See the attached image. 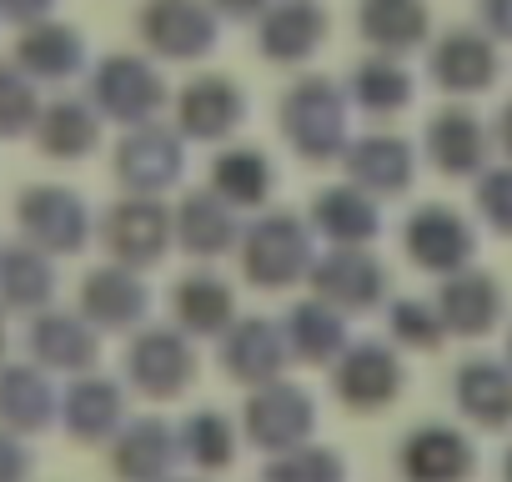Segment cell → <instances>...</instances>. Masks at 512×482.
<instances>
[{"mask_svg": "<svg viewBox=\"0 0 512 482\" xmlns=\"http://www.w3.org/2000/svg\"><path fill=\"white\" fill-rule=\"evenodd\" d=\"M427 146H432V161H437L447 176L472 171V166L482 161V151H487V141H482L477 121H472V116H462V111L437 116V121H432V131H427Z\"/></svg>", "mask_w": 512, "mask_h": 482, "instance_id": "32", "label": "cell"}, {"mask_svg": "<svg viewBox=\"0 0 512 482\" xmlns=\"http://www.w3.org/2000/svg\"><path fill=\"white\" fill-rule=\"evenodd\" d=\"M146 31L171 56H196V51L211 46V21L196 6H186V0H161V6L146 16Z\"/></svg>", "mask_w": 512, "mask_h": 482, "instance_id": "31", "label": "cell"}, {"mask_svg": "<svg viewBox=\"0 0 512 482\" xmlns=\"http://www.w3.org/2000/svg\"><path fill=\"white\" fill-rule=\"evenodd\" d=\"M171 236L181 241L191 257H221V252H231L241 241V216L216 191H191L171 211Z\"/></svg>", "mask_w": 512, "mask_h": 482, "instance_id": "15", "label": "cell"}, {"mask_svg": "<svg viewBox=\"0 0 512 482\" xmlns=\"http://www.w3.org/2000/svg\"><path fill=\"white\" fill-rule=\"evenodd\" d=\"M262 482H347V462L342 452L322 447V442H302V447H287L267 462Z\"/></svg>", "mask_w": 512, "mask_h": 482, "instance_id": "33", "label": "cell"}, {"mask_svg": "<svg viewBox=\"0 0 512 482\" xmlns=\"http://www.w3.org/2000/svg\"><path fill=\"white\" fill-rule=\"evenodd\" d=\"M31 121H36V91L16 71H0V136H21Z\"/></svg>", "mask_w": 512, "mask_h": 482, "instance_id": "38", "label": "cell"}, {"mask_svg": "<svg viewBox=\"0 0 512 482\" xmlns=\"http://www.w3.org/2000/svg\"><path fill=\"white\" fill-rule=\"evenodd\" d=\"M352 186H362L367 196H392L412 181V151L397 136H367L352 146Z\"/></svg>", "mask_w": 512, "mask_h": 482, "instance_id": "24", "label": "cell"}, {"mask_svg": "<svg viewBox=\"0 0 512 482\" xmlns=\"http://www.w3.org/2000/svg\"><path fill=\"white\" fill-rule=\"evenodd\" d=\"M317 31H322V21H317L307 6H292V11H282V16L267 26V56L297 61V56H307V51L317 46Z\"/></svg>", "mask_w": 512, "mask_h": 482, "instance_id": "36", "label": "cell"}, {"mask_svg": "<svg viewBox=\"0 0 512 482\" xmlns=\"http://www.w3.org/2000/svg\"><path fill=\"white\" fill-rule=\"evenodd\" d=\"M171 312H176V327L186 337H221L236 322V292L216 272H191L176 282Z\"/></svg>", "mask_w": 512, "mask_h": 482, "instance_id": "20", "label": "cell"}, {"mask_svg": "<svg viewBox=\"0 0 512 482\" xmlns=\"http://www.w3.org/2000/svg\"><path fill=\"white\" fill-rule=\"evenodd\" d=\"M211 191L226 206H236V211L267 206V196H272V161L262 151H226L211 166Z\"/></svg>", "mask_w": 512, "mask_h": 482, "instance_id": "26", "label": "cell"}, {"mask_svg": "<svg viewBox=\"0 0 512 482\" xmlns=\"http://www.w3.org/2000/svg\"><path fill=\"white\" fill-rule=\"evenodd\" d=\"M457 402L482 427L512 422V372L497 367V362H467L457 372Z\"/></svg>", "mask_w": 512, "mask_h": 482, "instance_id": "25", "label": "cell"}, {"mask_svg": "<svg viewBox=\"0 0 512 482\" xmlns=\"http://www.w3.org/2000/svg\"><path fill=\"white\" fill-rule=\"evenodd\" d=\"M0 352H6V307H0Z\"/></svg>", "mask_w": 512, "mask_h": 482, "instance_id": "43", "label": "cell"}, {"mask_svg": "<svg viewBox=\"0 0 512 482\" xmlns=\"http://www.w3.org/2000/svg\"><path fill=\"white\" fill-rule=\"evenodd\" d=\"M442 317L432 312V307H422V302H397L392 307V337L402 342V347H437L442 342Z\"/></svg>", "mask_w": 512, "mask_h": 482, "instance_id": "37", "label": "cell"}, {"mask_svg": "<svg viewBox=\"0 0 512 482\" xmlns=\"http://www.w3.org/2000/svg\"><path fill=\"white\" fill-rule=\"evenodd\" d=\"M181 462V437L161 417H131L111 437V467L121 482H166Z\"/></svg>", "mask_w": 512, "mask_h": 482, "instance_id": "11", "label": "cell"}, {"mask_svg": "<svg viewBox=\"0 0 512 482\" xmlns=\"http://www.w3.org/2000/svg\"><path fill=\"white\" fill-rule=\"evenodd\" d=\"M502 312V292L492 287V277H477V272H457L442 297H437V317L447 332H462V337H482Z\"/></svg>", "mask_w": 512, "mask_h": 482, "instance_id": "23", "label": "cell"}, {"mask_svg": "<svg viewBox=\"0 0 512 482\" xmlns=\"http://www.w3.org/2000/svg\"><path fill=\"white\" fill-rule=\"evenodd\" d=\"M312 427H317V407H312V392L292 387V382H267V387H251V402L241 407V432L251 447L262 452H287V447H302L312 442Z\"/></svg>", "mask_w": 512, "mask_h": 482, "instance_id": "2", "label": "cell"}, {"mask_svg": "<svg viewBox=\"0 0 512 482\" xmlns=\"http://www.w3.org/2000/svg\"><path fill=\"white\" fill-rule=\"evenodd\" d=\"M46 46H26V61H31V71L36 76H66L71 66H76V41L66 36V31H51V36H41Z\"/></svg>", "mask_w": 512, "mask_h": 482, "instance_id": "40", "label": "cell"}, {"mask_svg": "<svg viewBox=\"0 0 512 482\" xmlns=\"http://www.w3.org/2000/svg\"><path fill=\"white\" fill-rule=\"evenodd\" d=\"M241 111H246V101H241L221 76H206V81H196V86L181 96V126H186V136H201V141L226 136V131L241 121Z\"/></svg>", "mask_w": 512, "mask_h": 482, "instance_id": "28", "label": "cell"}, {"mask_svg": "<svg viewBox=\"0 0 512 482\" xmlns=\"http://www.w3.org/2000/svg\"><path fill=\"white\" fill-rule=\"evenodd\" d=\"M166 482H196V477H166Z\"/></svg>", "mask_w": 512, "mask_h": 482, "instance_id": "46", "label": "cell"}, {"mask_svg": "<svg viewBox=\"0 0 512 482\" xmlns=\"http://www.w3.org/2000/svg\"><path fill=\"white\" fill-rule=\"evenodd\" d=\"M16 221H21V241L41 247L46 257H71L91 236V211L66 186H26L21 206H16Z\"/></svg>", "mask_w": 512, "mask_h": 482, "instance_id": "4", "label": "cell"}, {"mask_svg": "<svg viewBox=\"0 0 512 482\" xmlns=\"http://www.w3.org/2000/svg\"><path fill=\"white\" fill-rule=\"evenodd\" d=\"M362 26L382 46H412V36L422 31V11L412 6V0H367Z\"/></svg>", "mask_w": 512, "mask_h": 482, "instance_id": "35", "label": "cell"}, {"mask_svg": "<svg viewBox=\"0 0 512 482\" xmlns=\"http://www.w3.org/2000/svg\"><path fill=\"white\" fill-rule=\"evenodd\" d=\"M437 76H442V86H487V76H492V56H487V46L482 41H472V36H452L442 51H437Z\"/></svg>", "mask_w": 512, "mask_h": 482, "instance_id": "34", "label": "cell"}, {"mask_svg": "<svg viewBox=\"0 0 512 482\" xmlns=\"http://www.w3.org/2000/svg\"><path fill=\"white\" fill-rule=\"evenodd\" d=\"M0 482H31V447L6 427H0Z\"/></svg>", "mask_w": 512, "mask_h": 482, "instance_id": "42", "label": "cell"}, {"mask_svg": "<svg viewBox=\"0 0 512 482\" xmlns=\"http://www.w3.org/2000/svg\"><path fill=\"white\" fill-rule=\"evenodd\" d=\"M56 292V267L41 247L16 241V247L0 252V302L21 307V312H41Z\"/></svg>", "mask_w": 512, "mask_h": 482, "instance_id": "22", "label": "cell"}, {"mask_svg": "<svg viewBox=\"0 0 512 482\" xmlns=\"http://www.w3.org/2000/svg\"><path fill=\"white\" fill-rule=\"evenodd\" d=\"M477 206L497 231H512V171H492L477 191Z\"/></svg>", "mask_w": 512, "mask_h": 482, "instance_id": "41", "label": "cell"}, {"mask_svg": "<svg viewBox=\"0 0 512 482\" xmlns=\"http://www.w3.org/2000/svg\"><path fill=\"white\" fill-rule=\"evenodd\" d=\"M502 141L512 146V111H507V126H502Z\"/></svg>", "mask_w": 512, "mask_h": 482, "instance_id": "44", "label": "cell"}, {"mask_svg": "<svg viewBox=\"0 0 512 482\" xmlns=\"http://www.w3.org/2000/svg\"><path fill=\"white\" fill-rule=\"evenodd\" d=\"M146 312H151V292H146V282H141L131 267H121V262L96 267V272L81 282V317H86L96 332H131V327L146 322Z\"/></svg>", "mask_w": 512, "mask_h": 482, "instance_id": "10", "label": "cell"}, {"mask_svg": "<svg viewBox=\"0 0 512 482\" xmlns=\"http://www.w3.org/2000/svg\"><path fill=\"white\" fill-rule=\"evenodd\" d=\"M282 126L287 141L307 156V161H332L347 141V111L342 96L327 86H297L282 106Z\"/></svg>", "mask_w": 512, "mask_h": 482, "instance_id": "9", "label": "cell"}, {"mask_svg": "<svg viewBox=\"0 0 512 482\" xmlns=\"http://www.w3.org/2000/svg\"><path fill=\"white\" fill-rule=\"evenodd\" d=\"M402 241H407V257H412L422 272H457V267L472 257V231H467V221H462L457 211H447V206H422V211H412Z\"/></svg>", "mask_w": 512, "mask_h": 482, "instance_id": "14", "label": "cell"}, {"mask_svg": "<svg viewBox=\"0 0 512 482\" xmlns=\"http://www.w3.org/2000/svg\"><path fill=\"white\" fill-rule=\"evenodd\" d=\"M402 382H407V372H402L397 352L382 342H357V347L347 342V352L332 362V387L352 412H382L402 392Z\"/></svg>", "mask_w": 512, "mask_h": 482, "instance_id": "7", "label": "cell"}, {"mask_svg": "<svg viewBox=\"0 0 512 482\" xmlns=\"http://www.w3.org/2000/svg\"><path fill=\"white\" fill-rule=\"evenodd\" d=\"M181 141L161 126H141L116 146V181L131 196H156L181 181Z\"/></svg>", "mask_w": 512, "mask_h": 482, "instance_id": "12", "label": "cell"}, {"mask_svg": "<svg viewBox=\"0 0 512 482\" xmlns=\"http://www.w3.org/2000/svg\"><path fill=\"white\" fill-rule=\"evenodd\" d=\"M236 257H241V277L262 292H277V287H297L307 272H312V231L302 216L292 211H267L256 216L241 241H236Z\"/></svg>", "mask_w": 512, "mask_h": 482, "instance_id": "1", "label": "cell"}, {"mask_svg": "<svg viewBox=\"0 0 512 482\" xmlns=\"http://www.w3.org/2000/svg\"><path fill=\"white\" fill-rule=\"evenodd\" d=\"M287 362H292V347H287L282 322H272V317H236L221 332V367L231 382L267 387L287 372Z\"/></svg>", "mask_w": 512, "mask_h": 482, "instance_id": "6", "label": "cell"}, {"mask_svg": "<svg viewBox=\"0 0 512 482\" xmlns=\"http://www.w3.org/2000/svg\"><path fill=\"white\" fill-rule=\"evenodd\" d=\"M41 126H36V141H41V151H51V156H86L91 146H96V136H101V121H96V111L91 106H81V101H56L46 116H36Z\"/></svg>", "mask_w": 512, "mask_h": 482, "instance_id": "30", "label": "cell"}, {"mask_svg": "<svg viewBox=\"0 0 512 482\" xmlns=\"http://www.w3.org/2000/svg\"><path fill=\"white\" fill-rule=\"evenodd\" d=\"M101 101H106L111 116H121V121H131V126H146V121L156 116V106H161V86H156V76H151L146 66H136V61H111V66L101 71Z\"/></svg>", "mask_w": 512, "mask_h": 482, "instance_id": "27", "label": "cell"}, {"mask_svg": "<svg viewBox=\"0 0 512 482\" xmlns=\"http://www.w3.org/2000/svg\"><path fill=\"white\" fill-rule=\"evenodd\" d=\"M357 96L372 111H397L407 101V76H397L392 66H367L357 71Z\"/></svg>", "mask_w": 512, "mask_h": 482, "instance_id": "39", "label": "cell"}, {"mask_svg": "<svg viewBox=\"0 0 512 482\" xmlns=\"http://www.w3.org/2000/svg\"><path fill=\"white\" fill-rule=\"evenodd\" d=\"M126 382L141 397H181L196 382V347L181 327H141L126 352Z\"/></svg>", "mask_w": 512, "mask_h": 482, "instance_id": "3", "label": "cell"}, {"mask_svg": "<svg viewBox=\"0 0 512 482\" xmlns=\"http://www.w3.org/2000/svg\"><path fill=\"white\" fill-rule=\"evenodd\" d=\"M61 412L56 387L46 382V367L26 362V367H0V427L31 437L41 427H51Z\"/></svg>", "mask_w": 512, "mask_h": 482, "instance_id": "17", "label": "cell"}, {"mask_svg": "<svg viewBox=\"0 0 512 482\" xmlns=\"http://www.w3.org/2000/svg\"><path fill=\"white\" fill-rule=\"evenodd\" d=\"M61 422L76 442H111L126 422V392L111 377L81 372V382L61 397Z\"/></svg>", "mask_w": 512, "mask_h": 482, "instance_id": "16", "label": "cell"}, {"mask_svg": "<svg viewBox=\"0 0 512 482\" xmlns=\"http://www.w3.org/2000/svg\"><path fill=\"white\" fill-rule=\"evenodd\" d=\"M307 277H312L317 297L327 307H337V312H367L387 292V272H382V262L367 247H332L327 257L312 262Z\"/></svg>", "mask_w": 512, "mask_h": 482, "instance_id": "8", "label": "cell"}, {"mask_svg": "<svg viewBox=\"0 0 512 482\" xmlns=\"http://www.w3.org/2000/svg\"><path fill=\"white\" fill-rule=\"evenodd\" d=\"M101 241H106V252H111L121 267L141 272V267L161 262L166 247L176 241V236H171V211H166L161 201H151V196H126V201H116V206L106 211Z\"/></svg>", "mask_w": 512, "mask_h": 482, "instance_id": "5", "label": "cell"}, {"mask_svg": "<svg viewBox=\"0 0 512 482\" xmlns=\"http://www.w3.org/2000/svg\"><path fill=\"white\" fill-rule=\"evenodd\" d=\"M397 467L407 482H462L472 472V447L462 432L432 422V427H417L397 447Z\"/></svg>", "mask_w": 512, "mask_h": 482, "instance_id": "18", "label": "cell"}, {"mask_svg": "<svg viewBox=\"0 0 512 482\" xmlns=\"http://www.w3.org/2000/svg\"><path fill=\"white\" fill-rule=\"evenodd\" d=\"M312 226L332 247H367L382 231V211L362 186H332L312 196Z\"/></svg>", "mask_w": 512, "mask_h": 482, "instance_id": "19", "label": "cell"}, {"mask_svg": "<svg viewBox=\"0 0 512 482\" xmlns=\"http://www.w3.org/2000/svg\"><path fill=\"white\" fill-rule=\"evenodd\" d=\"M26 347H31V362L46 372H91L101 352V332L71 312H36Z\"/></svg>", "mask_w": 512, "mask_h": 482, "instance_id": "13", "label": "cell"}, {"mask_svg": "<svg viewBox=\"0 0 512 482\" xmlns=\"http://www.w3.org/2000/svg\"><path fill=\"white\" fill-rule=\"evenodd\" d=\"M176 437H181V457H191L201 472H226L236 462V442H241L236 437V422L226 412H216V407L191 412L176 427Z\"/></svg>", "mask_w": 512, "mask_h": 482, "instance_id": "29", "label": "cell"}, {"mask_svg": "<svg viewBox=\"0 0 512 482\" xmlns=\"http://www.w3.org/2000/svg\"><path fill=\"white\" fill-rule=\"evenodd\" d=\"M507 482H512V452H507Z\"/></svg>", "mask_w": 512, "mask_h": 482, "instance_id": "45", "label": "cell"}, {"mask_svg": "<svg viewBox=\"0 0 512 482\" xmlns=\"http://www.w3.org/2000/svg\"><path fill=\"white\" fill-rule=\"evenodd\" d=\"M287 332V347H292V362H307V367H332L342 352H347V322L337 307H327L322 297L312 302H297L282 322Z\"/></svg>", "mask_w": 512, "mask_h": 482, "instance_id": "21", "label": "cell"}]
</instances>
